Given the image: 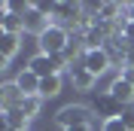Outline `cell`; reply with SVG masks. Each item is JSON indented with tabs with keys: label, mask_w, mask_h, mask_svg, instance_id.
<instances>
[{
	"label": "cell",
	"mask_w": 134,
	"mask_h": 131,
	"mask_svg": "<svg viewBox=\"0 0 134 131\" xmlns=\"http://www.w3.org/2000/svg\"><path fill=\"white\" fill-rule=\"evenodd\" d=\"M27 70H34L40 79H46V76H61L64 70H70V61H67L64 55H46V52H40V55H34L31 61H27Z\"/></svg>",
	"instance_id": "cell-1"
},
{
	"label": "cell",
	"mask_w": 134,
	"mask_h": 131,
	"mask_svg": "<svg viewBox=\"0 0 134 131\" xmlns=\"http://www.w3.org/2000/svg\"><path fill=\"white\" fill-rule=\"evenodd\" d=\"M37 40H40V52H46V55H61V52L67 49V43H70V31H67L64 25H55V21H52V28H46Z\"/></svg>",
	"instance_id": "cell-2"
},
{
	"label": "cell",
	"mask_w": 134,
	"mask_h": 131,
	"mask_svg": "<svg viewBox=\"0 0 134 131\" xmlns=\"http://www.w3.org/2000/svg\"><path fill=\"white\" fill-rule=\"evenodd\" d=\"M58 125L61 128H73V125H94V107L85 104H67L58 110Z\"/></svg>",
	"instance_id": "cell-3"
},
{
	"label": "cell",
	"mask_w": 134,
	"mask_h": 131,
	"mask_svg": "<svg viewBox=\"0 0 134 131\" xmlns=\"http://www.w3.org/2000/svg\"><path fill=\"white\" fill-rule=\"evenodd\" d=\"M82 64H85V70L88 73H94V76H100V73H107L110 67V55H107V49H88L82 55Z\"/></svg>",
	"instance_id": "cell-4"
},
{
	"label": "cell",
	"mask_w": 134,
	"mask_h": 131,
	"mask_svg": "<svg viewBox=\"0 0 134 131\" xmlns=\"http://www.w3.org/2000/svg\"><path fill=\"white\" fill-rule=\"evenodd\" d=\"M67 73H70V82H73V89H79V91H92V89H94V82H98V76H94V73H88L82 61H73Z\"/></svg>",
	"instance_id": "cell-5"
},
{
	"label": "cell",
	"mask_w": 134,
	"mask_h": 131,
	"mask_svg": "<svg viewBox=\"0 0 134 131\" xmlns=\"http://www.w3.org/2000/svg\"><path fill=\"white\" fill-rule=\"evenodd\" d=\"M21 18H25V31H34L37 37H40L46 28H52V18L46 15V12H40V9L34 6V3L25 9V12H21Z\"/></svg>",
	"instance_id": "cell-6"
},
{
	"label": "cell",
	"mask_w": 134,
	"mask_h": 131,
	"mask_svg": "<svg viewBox=\"0 0 134 131\" xmlns=\"http://www.w3.org/2000/svg\"><path fill=\"white\" fill-rule=\"evenodd\" d=\"M122 110H125V107L119 104V101L113 98L110 91L98 95V101H94V113H98V116H104V122H107V119H116V116H122Z\"/></svg>",
	"instance_id": "cell-7"
},
{
	"label": "cell",
	"mask_w": 134,
	"mask_h": 131,
	"mask_svg": "<svg viewBox=\"0 0 134 131\" xmlns=\"http://www.w3.org/2000/svg\"><path fill=\"white\" fill-rule=\"evenodd\" d=\"M107 91H110V95H113V98H116L122 107L134 104V85H131V82H125L122 76H116V79L110 82V89H107Z\"/></svg>",
	"instance_id": "cell-8"
},
{
	"label": "cell",
	"mask_w": 134,
	"mask_h": 131,
	"mask_svg": "<svg viewBox=\"0 0 134 131\" xmlns=\"http://www.w3.org/2000/svg\"><path fill=\"white\" fill-rule=\"evenodd\" d=\"M21 46V34H0V67L9 64V58Z\"/></svg>",
	"instance_id": "cell-9"
},
{
	"label": "cell",
	"mask_w": 134,
	"mask_h": 131,
	"mask_svg": "<svg viewBox=\"0 0 134 131\" xmlns=\"http://www.w3.org/2000/svg\"><path fill=\"white\" fill-rule=\"evenodd\" d=\"M21 101H25V91L18 89L15 82H3V85H0V107H3V110H12V107H18Z\"/></svg>",
	"instance_id": "cell-10"
},
{
	"label": "cell",
	"mask_w": 134,
	"mask_h": 131,
	"mask_svg": "<svg viewBox=\"0 0 134 131\" xmlns=\"http://www.w3.org/2000/svg\"><path fill=\"white\" fill-rule=\"evenodd\" d=\"M15 85L25 91V98H27V95H37V98H40V76L34 73V70H27V67L15 76Z\"/></svg>",
	"instance_id": "cell-11"
},
{
	"label": "cell",
	"mask_w": 134,
	"mask_h": 131,
	"mask_svg": "<svg viewBox=\"0 0 134 131\" xmlns=\"http://www.w3.org/2000/svg\"><path fill=\"white\" fill-rule=\"evenodd\" d=\"M25 31V18L18 12H3L0 15V34H21Z\"/></svg>",
	"instance_id": "cell-12"
},
{
	"label": "cell",
	"mask_w": 134,
	"mask_h": 131,
	"mask_svg": "<svg viewBox=\"0 0 134 131\" xmlns=\"http://www.w3.org/2000/svg\"><path fill=\"white\" fill-rule=\"evenodd\" d=\"M3 119H6V128H18V131H27V119L18 107H12V110H3Z\"/></svg>",
	"instance_id": "cell-13"
},
{
	"label": "cell",
	"mask_w": 134,
	"mask_h": 131,
	"mask_svg": "<svg viewBox=\"0 0 134 131\" xmlns=\"http://www.w3.org/2000/svg\"><path fill=\"white\" fill-rule=\"evenodd\" d=\"M61 91V76H46L40 79V98H55Z\"/></svg>",
	"instance_id": "cell-14"
},
{
	"label": "cell",
	"mask_w": 134,
	"mask_h": 131,
	"mask_svg": "<svg viewBox=\"0 0 134 131\" xmlns=\"http://www.w3.org/2000/svg\"><path fill=\"white\" fill-rule=\"evenodd\" d=\"M40 107H43V98H37V95H27V98L18 104V110H21L27 119H34V116L40 113Z\"/></svg>",
	"instance_id": "cell-15"
},
{
	"label": "cell",
	"mask_w": 134,
	"mask_h": 131,
	"mask_svg": "<svg viewBox=\"0 0 134 131\" xmlns=\"http://www.w3.org/2000/svg\"><path fill=\"white\" fill-rule=\"evenodd\" d=\"M100 131H128L125 128V122H122V119H107V122H100Z\"/></svg>",
	"instance_id": "cell-16"
},
{
	"label": "cell",
	"mask_w": 134,
	"mask_h": 131,
	"mask_svg": "<svg viewBox=\"0 0 134 131\" xmlns=\"http://www.w3.org/2000/svg\"><path fill=\"white\" fill-rule=\"evenodd\" d=\"M122 122H125V128L128 131H134V104H128L125 110H122V116H119Z\"/></svg>",
	"instance_id": "cell-17"
},
{
	"label": "cell",
	"mask_w": 134,
	"mask_h": 131,
	"mask_svg": "<svg viewBox=\"0 0 134 131\" xmlns=\"http://www.w3.org/2000/svg\"><path fill=\"white\" fill-rule=\"evenodd\" d=\"M119 76H122V79H125V82H131V85H134V70H131V67H125V70H122V73H119Z\"/></svg>",
	"instance_id": "cell-18"
},
{
	"label": "cell",
	"mask_w": 134,
	"mask_h": 131,
	"mask_svg": "<svg viewBox=\"0 0 134 131\" xmlns=\"http://www.w3.org/2000/svg\"><path fill=\"white\" fill-rule=\"evenodd\" d=\"M94 125H73V128H64V131H92Z\"/></svg>",
	"instance_id": "cell-19"
},
{
	"label": "cell",
	"mask_w": 134,
	"mask_h": 131,
	"mask_svg": "<svg viewBox=\"0 0 134 131\" xmlns=\"http://www.w3.org/2000/svg\"><path fill=\"white\" fill-rule=\"evenodd\" d=\"M125 67H131V70H134V49L128 52V58H125Z\"/></svg>",
	"instance_id": "cell-20"
},
{
	"label": "cell",
	"mask_w": 134,
	"mask_h": 131,
	"mask_svg": "<svg viewBox=\"0 0 134 131\" xmlns=\"http://www.w3.org/2000/svg\"><path fill=\"white\" fill-rule=\"evenodd\" d=\"M128 9V21H134V3H131V6H125Z\"/></svg>",
	"instance_id": "cell-21"
},
{
	"label": "cell",
	"mask_w": 134,
	"mask_h": 131,
	"mask_svg": "<svg viewBox=\"0 0 134 131\" xmlns=\"http://www.w3.org/2000/svg\"><path fill=\"white\" fill-rule=\"evenodd\" d=\"M6 131H18V128H6Z\"/></svg>",
	"instance_id": "cell-22"
}]
</instances>
